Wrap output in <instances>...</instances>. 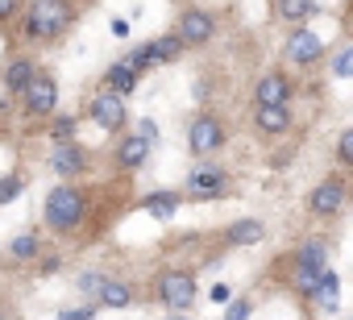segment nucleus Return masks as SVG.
I'll list each match as a JSON object with an SVG mask.
<instances>
[{
    "label": "nucleus",
    "instance_id": "nucleus-10",
    "mask_svg": "<svg viewBox=\"0 0 353 320\" xmlns=\"http://www.w3.org/2000/svg\"><path fill=\"white\" fill-rule=\"evenodd\" d=\"M59 108V79L54 75H38L26 92V112L30 117H50Z\"/></svg>",
    "mask_w": 353,
    "mask_h": 320
},
{
    "label": "nucleus",
    "instance_id": "nucleus-2",
    "mask_svg": "<svg viewBox=\"0 0 353 320\" xmlns=\"http://www.w3.org/2000/svg\"><path fill=\"white\" fill-rule=\"evenodd\" d=\"M83 217H88V196H83L79 188L59 183V188L46 192V200H42V221H46V229H54V233H75V229L83 225Z\"/></svg>",
    "mask_w": 353,
    "mask_h": 320
},
{
    "label": "nucleus",
    "instance_id": "nucleus-14",
    "mask_svg": "<svg viewBox=\"0 0 353 320\" xmlns=\"http://www.w3.org/2000/svg\"><path fill=\"white\" fill-rule=\"evenodd\" d=\"M254 129L266 137H279L291 129V108L287 104H254Z\"/></svg>",
    "mask_w": 353,
    "mask_h": 320
},
{
    "label": "nucleus",
    "instance_id": "nucleus-27",
    "mask_svg": "<svg viewBox=\"0 0 353 320\" xmlns=\"http://www.w3.org/2000/svg\"><path fill=\"white\" fill-rule=\"evenodd\" d=\"M21 192H26V179L21 175H5V179H0V204H13Z\"/></svg>",
    "mask_w": 353,
    "mask_h": 320
},
{
    "label": "nucleus",
    "instance_id": "nucleus-30",
    "mask_svg": "<svg viewBox=\"0 0 353 320\" xmlns=\"http://www.w3.org/2000/svg\"><path fill=\"white\" fill-rule=\"evenodd\" d=\"M332 75H336V79H353V46H345V50L332 59Z\"/></svg>",
    "mask_w": 353,
    "mask_h": 320
},
{
    "label": "nucleus",
    "instance_id": "nucleus-25",
    "mask_svg": "<svg viewBox=\"0 0 353 320\" xmlns=\"http://www.w3.org/2000/svg\"><path fill=\"white\" fill-rule=\"evenodd\" d=\"M336 287H341V283H336V274H332V270H324V274H320V283H316V295H312V299H316L320 308H336Z\"/></svg>",
    "mask_w": 353,
    "mask_h": 320
},
{
    "label": "nucleus",
    "instance_id": "nucleus-12",
    "mask_svg": "<svg viewBox=\"0 0 353 320\" xmlns=\"http://www.w3.org/2000/svg\"><path fill=\"white\" fill-rule=\"evenodd\" d=\"M150 146H154V141H150L145 133H129V137H121V141H117L112 163H117L121 171H137L145 158H150Z\"/></svg>",
    "mask_w": 353,
    "mask_h": 320
},
{
    "label": "nucleus",
    "instance_id": "nucleus-11",
    "mask_svg": "<svg viewBox=\"0 0 353 320\" xmlns=\"http://www.w3.org/2000/svg\"><path fill=\"white\" fill-rule=\"evenodd\" d=\"M341 204H345V183L341 179H320L307 196V208L316 217H332V212H341Z\"/></svg>",
    "mask_w": 353,
    "mask_h": 320
},
{
    "label": "nucleus",
    "instance_id": "nucleus-37",
    "mask_svg": "<svg viewBox=\"0 0 353 320\" xmlns=\"http://www.w3.org/2000/svg\"><path fill=\"white\" fill-rule=\"evenodd\" d=\"M59 266H63V258H46V262H42V274H54Z\"/></svg>",
    "mask_w": 353,
    "mask_h": 320
},
{
    "label": "nucleus",
    "instance_id": "nucleus-15",
    "mask_svg": "<svg viewBox=\"0 0 353 320\" xmlns=\"http://www.w3.org/2000/svg\"><path fill=\"white\" fill-rule=\"evenodd\" d=\"M34 79H38L34 63H30V59H13V63L5 67V79H0V83H5V92H9V96H26Z\"/></svg>",
    "mask_w": 353,
    "mask_h": 320
},
{
    "label": "nucleus",
    "instance_id": "nucleus-18",
    "mask_svg": "<svg viewBox=\"0 0 353 320\" xmlns=\"http://www.w3.org/2000/svg\"><path fill=\"white\" fill-rule=\"evenodd\" d=\"M270 13H274V21L295 26V21H307L316 13V0H270Z\"/></svg>",
    "mask_w": 353,
    "mask_h": 320
},
{
    "label": "nucleus",
    "instance_id": "nucleus-26",
    "mask_svg": "<svg viewBox=\"0 0 353 320\" xmlns=\"http://www.w3.org/2000/svg\"><path fill=\"white\" fill-rule=\"evenodd\" d=\"M125 63H129V67H133L137 75H141V71H150V67H158V59H154V50H150V42H141V46H133Z\"/></svg>",
    "mask_w": 353,
    "mask_h": 320
},
{
    "label": "nucleus",
    "instance_id": "nucleus-35",
    "mask_svg": "<svg viewBox=\"0 0 353 320\" xmlns=\"http://www.w3.org/2000/svg\"><path fill=\"white\" fill-rule=\"evenodd\" d=\"M108 30H112V38H125V34H129V21H125V17H112Z\"/></svg>",
    "mask_w": 353,
    "mask_h": 320
},
{
    "label": "nucleus",
    "instance_id": "nucleus-31",
    "mask_svg": "<svg viewBox=\"0 0 353 320\" xmlns=\"http://www.w3.org/2000/svg\"><path fill=\"white\" fill-rule=\"evenodd\" d=\"M50 137H54V141H71V137H75V117H54Z\"/></svg>",
    "mask_w": 353,
    "mask_h": 320
},
{
    "label": "nucleus",
    "instance_id": "nucleus-29",
    "mask_svg": "<svg viewBox=\"0 0 353 320\" xmlns=\"http://www.w3.org/2000/svg\"><path fill=\"white\" fill-rule=\"evenodd\" d=\"M336 163L353 171V129H345V133L336 137Z\"/></svg>",
    "mask_w": 353,
    "mask_h": 320
},
{
    "label": "nucleus",
    "instance_id": "nucleus-33",
    "mask_svg": "<svg viewBox=\"0 0 353 320\" xmlns=\"http://www.w3.org/2000/svg\"><path fill=\"white\" fill-rule=\"evenodd\" d=\"M208 295H212V303H229V299H233V291H229V283H216V287H212Z\"/></svg>",
    "mask_w": 353,
    "mask_h": 320
},
{
    "label": "nucleus",
    "instance_id": "nucleus-13",
    "mask_svg": "<svg viewBox=\"0 0 353 320\" xmlns=\"http://www.w3.org/2000/svg\"><path fill=\"white\" fill-rule=\"evenodd\" d=\"M291 96H295V83H291L283 71L262 75L258 88H254V104H291Z\"/></svg>",
    "mask_w": 353,
    "mask_h": 320
},
{
    "label": "nucleus",
    "instance_id": "nucleus-3",
    "mask_svg": "<svg viewBox=\"0 0 353 320\" xmlns=\"http://www.w3.org/2000/svg\"><path fill=\"white\" fill-rule=\"evenodd\" d=\"M154 287H158V291H154L158 303H166L170 312H192V303H196V295H200L192 270H166V274H158Z\"/></svg>",
    "mask_w": 353,
    "mask_h": 320
},
{
    "label": "nucleus",
    "instance_id": "nucleus-1",
    "mask_svg": "<svg viewBox=\"0 0 353 320\" xmlns=\"http://www.w3.org/2000/svg\"><path fill=\"white\" fill-rule=\"evenodd\" d=\"M71 26H75L71 0H34L26 9V21H21L26 38H34V42H59Z\"/></svg>",
    "mask_w": 353,
    "mask_h": 320
},
{
    "label": "nucleus",
    "instance_id": "nucleus-6",
    "mask_svg": "<svg viewBox=\"0 0 353 320\" xmlns=\"http://www.w3.org/2000/svg\"><path fill=\"white\" fill-rule=\"evenodd\" d=\"M88 117H92V125H100L104 133H117V129H125V121H129V112H125V96L121 92H100L96 100H92V108H88Z\"/></svg>",
    "mask_w": 353,
    "mask_h": 320
},
{
    "label": "nucleus",
    "instance_id": "nucleus-19",
    "mask_svg": "<svg viewBox=\"0 0 353 320\" xmlns=\"http://www.w3.org/2000/svg\"><path fill=\"white\" fill-rule=\"evenodd\" d=\"M324 262H328V246L324 241H307L295 254V270H307V274H324Z\"/></svg>",
    "mask_w": 353,
    "mask_h": 320
},
{
    "label": "nucleus",
    "instance_id": "nucleus-21",
    "mask_svg": "<svg viewBox=\"0 0 353 320\" xmlns=\"http://www.w3.org/2000/svg\"><path fill=\"white\" fill-rule=\"evenodd\" d=\"M75 287H79V295H83L88 303H100V295H104V287H108V274H104V270H83V274L75 279Z\"/></svg>",
    "mask_w": 353,
    "mask_h": 320
},
{
    "label": "nucleus",
    "instance_id": "nucleus-22",
    "mask_svg": "<svg viewBox=\"0 0 353 320\" xmlns=\"http://www.w3.org/2000/svg\"><path fill=\"white\" fill-rule=\"evenodd\" d=\"M150 50H154V59H158V63H174V59L183 54V38L174 34V30H170V34L154 38V42H150Z\"/></svg>",
    "mask_w": 353,
    "mask_h": 320
},
{
    "label": "nucleus",
    "instance_id": "nucleus-39",
    "mask_svg": "<svg viewBox=\"0 0 353 320\" xmlns=\"http://www.w3.org/2000/svg\"><path fill=\"white\" fill-rule=\"evenodd\" d=\"M349 320H353V316H349Z\"/></svg>",
    "mask_w": 353,
    "mask_h": 320
},
{
    "label": "nucleus",
    "instance_id": "nucleus-7",
    "mask_svg": "<svg viewBox=\"0 0 353 320\" xmlns=\"http://www.w3.org/2000/svg\"><path fill=\"white\" fill-rule=\"evenodd\" d=\"M88 150L79 146V141H54V150H50V171L59 175V179H75V175H83L88 171Z\"/></svg>",
    "mask_w": 353,
    "mask_h": 320
},
{
    "label": "nucleus",
    "instance_id": "nucleus-8",
    "mask_svg": "<svg viewBox=\"0 0 353 320\" xmlns=\"http://www.w3.org/2000/svg\"><path fill=\"white\" fill-rule=\"evenodd\" d=\"M174 34L183 38V46H204V42H212V34H216V17L204 13V9H183Z\"/></svg>",
    "mask_w": 353,
    "mask_h": 320
},
{
    "label": "nucleus",
    "instance_id": "nucleus-34",
    "mask_svg": "<svg viewBox=\"0 0 353 320\" xmlns=\"http://www.w3.org/2000/svg\"><path fill=\"white\" fill-rule=\"evenodd\" d=\"M17 9H21V0H0V21H9Z\"/></svg>",
    "mask_w": 353,
    "mask_h": 320
},
{
    "label": "nucleus",
    "instance_id": "nucleus-32",
    "mask_svg": "<svg viewBox=\"0 0 353 320\" xmlns=\"http://www.w3.org/2000/svg\"><path fill=\"white\" fill-rule=\"evenodd\" d=\"M59 320H96V303H83V308H63Z\"/></svg>",
    "mask_w": 353,
    "mask_h": 320
},
{
    "label": "nucleus",
    "instance_id": "nucleus-38",
    "mask_svg": "<svg viewBox=\"0 0 353 320\" xmlns=\"http://www.w3.org/2000/svg\"><path fill=\"white\" fill-rule=\"evenodd\" d=\"M166 320H192V316H188V312H170Z\"/></svg>",
    "mask_w": 353,
    "mask_h": 320
},
{
    "label": "nucleus",
    "instance_id": "nucleus-5",
    "mask_svg": "<svg viewBox=\"0 0 353 320\" xmlns=\"http://www.w3.org/2000/svg\"><path fill=\"white\" fill-rule=\"evenodd\" d=\"M183 196L188 200H221V196H229V175L221 167H192L183 179Z\"/></svg>",
    "mask_w": 353,
    "mask_h": 320
},
{
    "label": "nucleus",
    "instance_id": "nucleus-20",
    "mask_svg": "<svg viewBox=\"0 0 353 320\" xmlns=\"http://www.w3.org/2000/svg\"><path fill=\"white\" fill-rule=\"evenodd\" d=\"M104 83H108L112 92H121V96H133V92H137V71H133L129 63H112V67L104 71Z\"/></svg>",
    "mask_w": 353,
    "mask_h": 320
},
{
    "label": "nucleus",
    "instance_id": "nucleus-9",
    "mask_svg": "<svg viewBox=\"0 0 353 320\" xmlns=\"http://www.w3.org/2000/svg\"><path fill=\"white\" fill-rule=\"evenodd\" d=\"M283 54H287V63H295V67H312V63L324 54V38H320L316 30H291V38L283 42Z\"/></svg>",
    "mask_w": 353,
    "mask_h": 320
},
{
    "label": "nucleus",
    "instance_id": "nucleus-23",
    "mask_svg": "<svg viewBox=\"0 0 353 320\" xmlns=\"http://www.w3.org/2000/svg\"><path fill=\"white\" fill-rule=\"evenodd\" d=\"M9 254H13L17 262H34V258L42 254V246H38V233H30V229H26V233H17V237L9 241Z\"/></svg>",
    "mask_w": 353,
    "mask_h": 320
},
{
    "label": "nucleus",
    "instance_id": "nucleus-36",
    "mask_svg": "<svg viewBox=\"0 0 353 320\" xmlns=\"http://www.w3.org/2000/svg\"><path fill=\"white\" fill-rule=\"evenodd\" d=\"M137 133H145L150 141H158V125H154V121H141V129H137Z\"/></svg>",
    "mask_w": 353,
    "mask_h": 320
},
{
    "label": "nucleus",
    "instance_id": "nucleus-17",
    "mask_svg": "<svg viewBox=\"0 0 353 320\" xmlns=\"http://www.w3.org/2000/svg\"><path fill=\"white\" fill-rule=\"evenodd\" d=\"M262 237H266V225H262V221H254V217L233 221V225L225 229V246H258Z\"/></svg>",
    "mask_w": 353,
    "mask_h": 320
},
{
    "label": "nucleus",
    "instance_id": "nucleus-28",
    "mask_svg": "<svg viewBox=\"0 0 353 320\" xmlns=\"http://www.w3.org/2000/svg\"><path fill=\"white\" fill-rule=\"evenodd\" d=\"M254 316V299L250 295H237V299H229V308H225V320H250Z\"/></svg>",
    "mask_w": 353,
    "mask_h": 320
},
{
    "label": "nucleus",
    "instance_id": "nucleus-16",
    "mask_svg": "<svg viewBox=\"0 0 353 320\" xmlns=\"http://www.w3.org/2000/svg\"><path fill=\"white\" fill-rule=\"evenodd\" d=\"M179 196L174 192H150L145 200H141V212L150 217V221H174V212H179Z\"/></svg>",
    "mask_w": 353,
    "mask_h": 320
},
{
    "label": "nucleus",
    "instance_id": "nucleus-24",
    "mask_svg": "<svg viewBox=\"0 0 353 320\" xmlns=\"http://www.w3.org/2000/svg\"><path fill=\"white\" fill-rule=\"evenodd\" d=\"M100 303H104V308H129V303H133V287H129V283H117V279H108V287H104Z\"/></svg>",
    "mask_w": 353,
    "mask_h": 320
},
{
    "label": "nucleus",
    "instance_id": "nucleus-4",
    "mask_svg": "<svg viewBox=\"0 0 353 320\" xmlns=\"http://www.w3.org/2000/svg\"><path fill=\"white\" fill-rule=\"evenodd\" d=\"M188 146H192L196 158L216 154V150L225 146V125H221V117H216V112H200V117L188 125Z\"/></svg>",
    "mask_w": 353,
    "mask_h": 320
}]
</instances>
